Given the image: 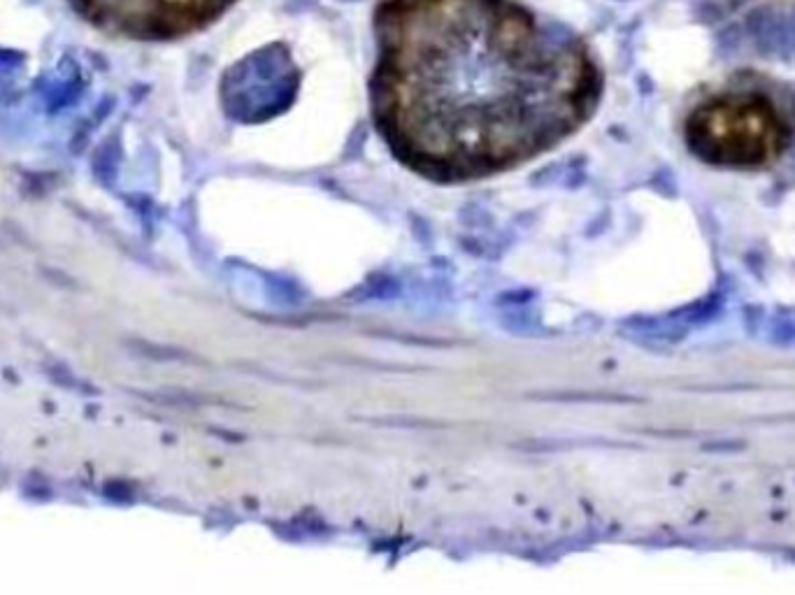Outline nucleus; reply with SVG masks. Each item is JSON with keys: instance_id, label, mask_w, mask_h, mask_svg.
<instances>
[{"instance_id": "obj_1", "label": "nucleus", "mask_w": 795, "mask_h": 595, "mask_svg": "<svg viewBox=\"0 0 795 595\" xmlns=\"http://www.w3.org/2000/svg\"><path fill=\"white\" fill-rule=\"evenodd\" d=\"M375 126L435 182L517 168L579 131L603 73L570 28L519 0H379Z\"/></svg>"}, {"instance_id": "obj_2", "label": "nucleus", "mask_w": 795, "mask_h": 595, "mask_svg": "<svg viewBox=\"0 0 795 595\" xmlns=\"http://www.w3.org/2000/svg\"><path fill=\"white\" fill-rule=\"evenodd\" d=\"M684 140L707 166L758 170L782 159L791 147L793 126L768 93L728 89L693 107Z\"/></svg>"}, {"instance_id": "obj_3", "label": "nucleus", "mask_w": 795, "mask_h": 595, "mask_svg": "<svg viewBox=\"0 0 795 595\" xmlns=\"http://www.w3.org/2000/svg\"><path fill=\"white\" fill-rule=\"evenodd\" d=\"M100 31L128 40H177L214 24L235 0H68Z\"/></svg>"}, {"instance_id": "obj_4", "label": "nucleus", "mask_w": 795, "mask_h": 595, "mask_svg": "<svg viewBox=\"0 0 795 595\" xmlns=\"http://www.w3.org/2000/svg\"><path fill=\"white\" fill-rule=\"evenodd\" d=\"M723 47L761 56L795 52V0H689Z\"/></svg>"}]
</instances>
